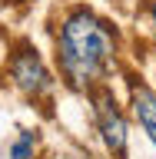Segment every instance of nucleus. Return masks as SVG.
<instances>
[{"mask_svg": "<svg viewBox=\"0 0 156 159\" xmlns=\"http://www.w3.org/2000/svg\"><path fill=\"white\" fill-rule=\"evenodd\" d=\"M60 63L77 89H87L90 83L103 80L113 63V33L106 30V23L87 10L73 13L60 33Z\"/></svg>", "mask_w": 156, "mask_h": 159, "instance_id": "f257e3e1", "label": "nucleus"}, {"mask_svg": "<svg viewBox=\"0 0 156 159\" xmlns=\"http://www.w3.org/2000/svg\"><path fill=\"white\" fill-rule=\"evenodd\" d=\"M97 123H100V133H103L106 149L116 152V156H123L126 152V123H123V113L116 109V99L110 93H100L97 96Z\"/></svg>", "mask_w": 156, "mask_h": 159, "instance_id": "f03ea898", "label": "nucleus"}, {"mask_svg": "<svg viewBox=\"0 0 156 159\" xmlns=\"http://www.w3.org/2000/svg\"><path fill=\"white\" fill-rule=\"evenodd\" d=\"M10 73H13V80H17V86L23 93H47L50 83H53L47 66H43V60L33 50H20L13 57V63H10Z\"/></svg>", "mask_w": 156, "mask_h": 159, "instance_id": "7ed1b4c3", "label": "nucleus"}, {"mask_svg": "<svg viewBox=\"0 0 156 159\" xmlns=\"http://www.w3.org/2000/svg\"><path fill=\"white\" fill-rule=\"evenodd\" d=\"M133 113L139 126L146 129V136L156 143V93L146 86H133Z\"/></svg>", "mask_w": 156, "mask_h": 159, "instance_id": "20e7f679", "label": "nucleus"}, {"mask_svg": "<svg viewBox=\"0 0 156 159\" xmlns=\"http://www.w3.org/2000/svg\"><path fill=\"white\" fill-rule=\"evenodd\" d=\"M33 146H37V133H33V129H23V133L13 139V146H10V159H30Z\"/></svg>", "mask_w": 156, "mask_h": 159, "instance_id": "39448f33", "label": "nucleus"}, {"mask_svg": "<svg viewBox=\"0 0 156 159\" xmlns=\"http://www.w3.org/2000/svg\"><path fill=\"white\" fill-rule=\"evenodd\" d=\"M153 27H156V10H153Z\"/></svg>", "mask_w": 156, "mask_h": 159, "instance_id": "423d86ee", "label": "nucleus"}]
</instances>
